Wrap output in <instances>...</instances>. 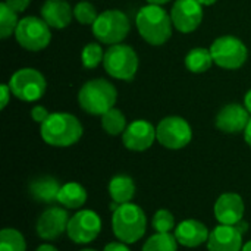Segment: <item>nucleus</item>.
Listing matches in <instances>:
<instances>
[{
  "instance_id": "obj_1",
  "label": "nucleus",
  "mask_w": 251,
  "mask_h": 251,
  "mask_svg": "<svg viewBox=\"0 0 251 251\" xmlns=\"http://www.w3.org/2000/svg\"><path fill=\"white\" fill-rule=\"evenodd\" d=\"M82 125L76 116L65 112L50 113L41 124V138L53 147H69L82 137Z\"/></svg>"
},
{
  "instance_id": "obj_2",
  "label": "nucleus",
  "mask_w": 251,
  "mask_h": 251,
  "mask_svg": "<svg viewBox=\"0 0 251 251\" xmlns=\"http://www.w3.org/2000/svg\"><path fill=\"white\" fill-rule=\"evenodd\" d=\"M140 35L151 46L165 44L172 35V19L168 12L157 4H147L141 7L135 18Z\"/></svg>"
},
{
  "instance_id": "obj_3",
  "label": "nucleus",
  "mask_w": 251,
  "mask_h": 251,
  "mask_svg": "<svg viewBox=\"0 0 251 251\" xmlns=\"http://www.w3.org/2000/svg\"><path fill=\"white\" fill-rule=\"evenodd\" d=\"M118 100V90L116 87L103 79H91L85 82L79 93H78V103L81 109L90 115H104L107 110H110Z\"/></svg>"
},
{
  "instance_id": "obj_4",
  "label": "nucleus",
  "mask_w": 251,
  "mask_h": 251,
  "mask_svg": "<svg viewBox=\"0 0 251 251\" xmlns=\"http://www.w3.org/2000/svg\"><path fill=\"white\" fill-rule=\"evenodd\" d=\"M147 219L146 213L134 203L121 204L112 216V228L115 237L125 243L134 244L141 240L146 232Z\"/></svg>"
},
{
  "instance_id": "obj_5",
  "label": "nucleus",
  "mask_w": 251,
  "mask_h": 251,
  "mask_svg": "<svg viewBox=\"0 0 251 251\" xmlns=\"http://www.w3.org/2000/svg\"><path fill=\"white\" fill-rule=\"evenodd\" d=\"M91 26L96 38L100 43L109 46L122 43L131 31V24L128 16L118 9L101 12Z\"/></svg>"
},
{
  "instance_id": "obj_6",
  "label": "nucleus",
  "mask_w": 251,
  "mask_h": 251,
  "mask_svg": "<svg viewBox=\"0 0 251 251\" xmlns=\"http://www.w3.org/2000/svg\"><path fill=\"white\" fill-rule=\"evenodd\" d=\"M103 66L112 78L132 81L138 71V56L131 46L113 44L104 51Z\"/></svg>"
},
{
  "instance_id": "obj_7",
  "label": "nucleus",
  "mask_w": 251,
  "mask_h": 251,
  "mask_svg": "<svg viewBox=\"0 0 251 251\" xmlns=\"http://www.w3.org/2000/svg\"><path fill=\"white\" fill-rule=\"evenodd\" d=\"M16 41L29 51H40L50 44L51 32L47 22L37 16H25L19 21L15 31Z\"/></svg>"
},
{
  "instance_id": "obj_8",
  "label": "nucleus",
  "mask_w": 251,
  "mask_h": 251,
  "mask_svg": "<svg viewBox=\"0 0 251 251\" xmlns=\"http://www.w3.org/2000/svg\"><path fill=\"white\" fill-rule=\"evenodd\" d=\"M12 94L24 101L40 100L47 88L44 75L34 68H22L16 71L9 81Z\"/></svg>"
},
{
  "instance_id": "obj_9",
  "label": "nucleus",
  "mask_w": 251,
  "mask_h": 251,
  "mask_svg": "<svg viewBox=\"0 0 251 251\" xmlns=\"http://www.w3.org/2000/svg\"><path fill=\"white\" fill-rule=\"evenodd\" d=\"M210 53L218 66L231 71L241 68L249 56L246 44L232 35H222L216 38L210 47Z\"/></svg>"
},
{
  "instance_id": "obj_10",
  "label": "nucleus",
  "mask_w": 251,
  "mask_h": 251,
  "mask_svg": "<svg viewBox=\"0 0 251 251\" xmlns=\"http://www.w3.org/2000/svg\"><path fill=\"white\" fill-rule=\"evenodd\" d=\"M156 137L163 147L169 150H179L190 144L193 129L184 118L168 116L156 126Z\"/></svg>"
},
{
  "instance_id": "obj_11",
  "label": "nucleus",
  "mask_w": 251,
  "mask_h": 251,
  "mask_svg": "<svg viewBox=\"0 0 251 251\" xmlns=\"http://www.w3.org/2000/svg\"><path fill=\"white\" fill-rule=\"evenodd\" d=\"M100 231V216L93 210H79L69 219L66 234L76 244H88L97 238Z\"/></svg>"
},
{
  "instance_id": "obj_12",
  "label": "nucleus",
  "mask_w": 251,
  "mask_h": 251,
  "mask_svg": "<svg viewBox=\"0 0 251 251\" xmlns=\"http://www.w3.org/2000/svg\"><path fill=\"white\" fill-rule=\"evenodd\" d=\"M171 19L179 32H193L203 21V4L199 0H176L171 10Z\"/></svg>"
},
{
  "instance_id": "obj_13",
  "label": "nucleus",
  "mask_w": 251,
  "mask_h": 251,
  "mask_svg": "<svg viewBox=\"0 0 251 251\" xmlns=\"http://www.w3.org/2000/svg\"><path fill=\"white\" fill-rule=\"evenodd\" d=\"M156 138V128L144 119L131 122L122 134L124 146L132 151H144L150 149Z\"/></svg>"
},
{
  "instance_id": "obj_14",
  "label": "nucleus",
  "mask_w": 251,
  "mask_h": 251,
  "mask_svg": "<svg viewBox=\"0 0 251 251\" xmlns=\"http://www.w3.org/2000/svg\"><path fill=\"white\" fill-rule=\"evenodd\" d=\"M69 215L62 207H49L37 221V234L43 240H54L60 237L69 224Z\"/></svg>"
},
{
  "instance_id": "obj_15",
  "label": "nucleus",
  "mask_w": 251,
  "mask_h": 251,
  "mask_svg": "<svg viewBox=\"0 0 251 251\" xmlns=\"http://www.w3.org/2000/svg\"><path fill=\"white\" fill-rule=\"evenodd\" d=\"M250 113L246 106L232 103L221 109L216 116V128L226 134H237L247 128L250 122Z\"/></svg>"
},
{
  "instance_id": "obj_16",
  "label": "nucleus",
  "mask_w": 251,
  "mask_h": 251,
  "mask_svg": "<svg viewBox=\"0 0 251 251\" xmlns=\"http://www.w3.org/2000/svg\"><path fill=\"white\" fill-rule=\"evenodd\" d=\"M243 234L235 225L216 226L207 240L209 251H243Z\"/></svg>"
},
{
  "instance_id": "obj_17",
  "label": "nucleus",
  "mask_w": 251,
  "mask_h": 251,
  "mask_svg": "<svg viewBox=\"0 0 251 251\" xmlns=\"http://www.w3.org/2000/svg\"><path fill=\"white\" fill-rule=\"evenodd\" d=\"M215 216L222 225H237L244 216V201L235 193L222 194L215 204Z\"/></svg>"
},
{
  "instance_id": "obj_18",
  "label": "nucleus",
  "mask_w": 251,
  "mask_h": 251,
  "mask_svg": "<svg viewBox=\"0 0 251 251\" xmlns=\"http://www.w3.org/2000/svg\"><path fill=\"white\" fill-rule=\"evenodd\" d=\"M209 235H210V232L206 228V225L196 219L182 221L175 229V237H176L178 243L188 249L201 246L203 243H206L209 240Z\"/></svg>"
},
{
  "instance_id": "obj_19",
  "label": "nucleus",
  "mask_w": 251,
  "mask_h": 251,
  "mask_svg": "<svg viewBox=\"0 0 251 251\" xmlns=\"http://www.w3.org/2000/svg\"><path fill=\"white\" fill-rule=\"evenodd\" d=\"M41 18L47 22L49 26L62 29L71 24L74 10L65 0H47L41 7Z\"/></svg>"
},
{
  "instance_id": "obj_20",
  "label": "nucleus",
  "mask_w": 251,
  "mask_h": 251,
  "mask_svg": "<svg viewBox=\"0 0 251 251\" xmlns=\"http://www.w3.org/2000/svg\"><path fill=\"white\" fill-rule=\"evenodd\" d=\"M62 185L53 176H40L31 181L29 184V194L34 200L40 203H53L57 201L59 191Z\"/></svg>"
},
{
  "instance_id": "obj_21",
  "label": "nucleus",
  "mask_w": 251,
  "mask_h": 251,
  "mask_svg": "<svg viewBox=\"0 0 251 251\" xmlns=\"http://www.w3.org/2000/svg\"><path fill=\"white\" fill-rule=\"evenodd\" d=\"M109 194L118 204L131 203L135 194V184L128 175H116L109 182Z\"/></svg>"
},
{
  "instance_id": "obj_22",
  "label": "nucleus",
  "mask_w": 251,
  "mask_h": 251,
  "mask_svg": "<svg viewBox=\"0 0 251 251\" xmlns=\"http://www.w3.org/2000/svg\"><path fill=\"white\" fill-rule=\"evenodd\" d=\"M57 201L66 209H79L87 201V191L78 182H66L59 191Z\"/></svg>"
},
{
  "instance_id": "obj_23",
  "label": "nucleus",
  "mask_w": 251,
  "mask_h": 251,
  "mask_svg": "<svg viewBox=\"0 0 251 251\" xmlns=\"http://www.w3.org/2000/svg\"><path fill=\"white\" fill-rule=\"evenodd\" d=\"M213 63L215 62H213L210 49L196 47L190 50L185 56V66L193 74H203L209 71Z\"/></svg>"
},
{
  "instance_id": "obj_24",
  "label": "nucleus",
  "mask_w": 251,
  "mask_h": 251,
  "mask_svg": "<svg viewBox=\"0 0 251 251\" xmlns=\"http://www.w3.org/2000/svg\"><path fill=\"white\" fill-rule=\"evenodd\" d=\"M178 240L171 232H156L143 246V251H176Z\"/></svg>"
},
{
  "instance_id": "obj_25",
  "label": "nucleus",
  "mask_w": 251,
  "mask_h": 251,
  "mask_svg": "<svg viewBox=\"0 0 251 251\" xmlns=\"http://www.w3.org/2000/svg\"><path fill=\"white\" fill-rule=\"evenodd\" d=\"M101 126L109 135H119L124 134L128 125L124 113L119 109L112 107L104 115H101Z\"/></svg>"
},
{
  "instance_id": "obj_26",
  "label": "nucleus",
  "mask_w": 251,
  "mask_h": 251,
  "mask_svg": "<svg viewBox=\"0 0 251 251\" xmlns=\"http://www.w3.org/2000/svg\"><path fill=\"white\" fill-rule=\"evenodd\" d=\"M24 235L13 228H4L0 232V251H25Z\"/></svg>"
},
{
  "instance_id": "obj_27",
  "label": "nucleus",
  "mask_w": 251,
  "mask_h": 251,
  "mask_svg": "<svg viewBox=\"0 0 251 251\" xmlns=\"http://www.w3.org/2000/svg\"><path fill=\"white\" fill-rule=\"evenodd\" d=\"M18 24H19L18 13L3 1L0 4V37L4 40L9 38L12 34H15Z\"/></svg>"
},
{
  "instance_id": "obj_28",
  "label": "nucleus",
  "mask_w": 251,
  "mask_h": 251,
  "mask_svg": "<svg viewBox=\"0 0 251 251\" xmlns=\"http://www.w3.org/2000/svg\"><path fill=\"white\" fill-rule=\"evenodd\" d=\"M104 59V51L100 44L97 43H90L82 49L81 53V62L87 69L97 68Z\"/></svg>"
},
{
  "instance_id": "obj_29",
  "label": "nucleus",
  "mask_w": 251,
  "mask_h": 251,
  "mask_svg": "<svg viewBox=\"0 0 251 251\" xmlns=\"http://www.w3.org/2000/svg\"><path fill=\"white\" fill-rule=\"evenodd\" d=\"M74 16L82 25H93L96 22L99 13H97L94 4H91L90 1H79L74 7Z\"/></svg>"
},
{
  "instance_id": "obj_30",
  "label": "nucleus",
  "mask_w": 251,
  "mask_h": 251,
  "mask_svg": "<svg viewBox=\"0 0 251 251\" xmlns=\"http://www.w3.org/2000/svg\"><path fill=\"white\" fill-rule=\"evenodd\" d=\"M153 228L157 232H171L175 228V218H174V215L169 210H166V209L157 210L154 218H153Z\"/></svg>"
},
{
  "instance_id": "obj_31",
  "label": "nucleus",
  "mask_w": 251,
  "mask_h": 251,
  "mask_svg": "<svg viewBox=\"0 0 251 251\" xmlns=\"http://www.w3.org/2000/svg\"><path fill=\"white\" fill-rule=\"evenodd\" d=\"M49 110L44 107V106H34L32 110H31V118L34 122H38V124H43L47 118H49Z\"/></svg>"
},
{
  "instance_id": "obj_32",
  "label": "nucleus",
  "mask_w": 251,
  "mask_h": 251,
  "mask_svg": "<svg viewBox=\"0 0 251 251\" xmlns=\"http://www.w3.org/2000/svg\"><path fill=\"white\" fill-rule=\"evenodd\" d=\"M4 3H6L12 10H15L16 13H19V12H24V10L29 6L31 0H4Z\"/></svg>"
},
{
  "instance_id": "obj_33",
  "label": "nucleus",
  "mask_w": 251,
  "mask_h": 251,
  "mask_svg": "<svg viewBox=\"0 0 251 251\" xmlns=\"http://www.w3.org/2000/svg\"><path fill=\"white\" fill-rule=\"evenodd\" d=\"M10 94H12V90H10L9 84H3L0 87V109H4L7 106Z\"/></svg>"
},
{
  "instance_id": "obj_34",
  "label": "nucleus",
  "mask_w": 251,
  "mask_h": 251,
  "mask_svg": "<svg viewBox=\"0 0 251 251\" xmlns=\"http://www.w3.org/2000/svg\"><path fill=\"white\" fill-rule=\"evenodd\" d=\"M103 251H131V250L126 247V244H125V243H122V241H121V243H110V244H107Z\"/></svg>"
},
{
  "instance_id": "obj_35",
  "label": "nucleus",
  "mask_w": 251,
  "mask_h": 251,
  "mask_svg": "<svg viewBox=\"0 0 251 251\" xmlns=\"http://www.w3.org/2000/svg\"><path fill=\"white\" fill-rule=\"evenodd\" d=\"M244 138H246L247 144L251 147V119L250 122H249V125H247V128L244 129Z\"/></svg>"
},
{
  "instance_id": "obj_36",
  "label": "nucleus",
  "mask_w": 251,
  "mask_h": 251,
  "mask_svg": "<svg viewBox=\"0 0 251 251\" xmlns=\"http://www.w3.org/2000/svg\"><path fill=\"white\" fill-rule=\"evenodd\" d=\"M244 106H246V109L249 110V113H251V90L250 91H247V94H246V97H244Z\"/></svg>"
},
{
  "instance_id": "obj_37",
  "label": "nucleus",
  "mask_w": 251,
  "mask_h": 251,
  "mask_svg": "<svg viewBox=\"0 0 251 251\" xmlns=\"http://www.w3.org/2000/svg\"><path fill=\"white\" fill-rule=\"evenodd\" d=\"M35 251H57V249L53 247V246H50V244H43V246H40Z\"/></svg>"
},
{
  "instance_id": "obj_38",
  "label": "nucleus",
  "mask_w": 251,
  "mask_h": 251,
  "mask_svg": "<svg viewBox=\"0 0 251 251\" xmlns=\"http://www.w3.org/2000/svg\"><path fill=\"white\" fill-rule=\"evenodd\" d=\"M149 4H157V6H162V4H166L169 3L171 0H147Z\"/></svg>"
},
{
  "instance_id": "obj_39",
  "label": "nucleus",
  "mask_w": 251,
  "mask_h": 251,
  "mask_svg": "<svg viewBox=\"0 0 251 251\" xmlns=\"http://www.w3.org/2000/svg\"><path fill=\"white\" fill-rule=\"evenodd\" d=\"M203 6H212V4H215L218 0H199Z\"/></svg>"
},
{
  "instance_id": "obj_40",
  "label": "nucleus",
  "mask_w": 251,
  "mask_h": 251,
  "mask_svg": "<svg viewBox=\"0 0 251 251\" xmlns=\"http://www.w3.org/2000/svg\"><path fill=\"white\" fill-rule=\"evenodd\" d=\"M243 251H251V241H249L247 244H244V247H243Z\"/></svg>"
},
{
  "instance_id": "obj_41",
  "label": "nucleus",
  "mask_w": 251,
  "mask_h": 251,
  "mask_svg": "<svg viewBox=\"0 0 251 251\" xmlns=\"http://www.w3.org/2000/svg\"><path fill=\"white\" fill-rule=\"evenodd\" d=\"M81 251H96V250H90V249H87V250H81Z\"/></svg>"
}]
</instances>
